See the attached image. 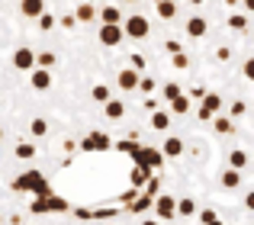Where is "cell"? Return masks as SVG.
I'll return each instance as SVG.
<instances>
[{"label":"cell","mask_w":254,"mask_h":225,"mask_svg":"<svg viewBox=\"0 0 254 225\" xmlns=\"http://www.w3.org/2000/svg\"><path fill=\"white\" fill-rule=\"evenodd\" d=\"M13 190H16V193H32V196L52 193V187H49V180H45L42 170H23V174L13 180Z\"/></svg>","instance_id":"obj_1"},{"label":"cell","mask_w":254,"mask_h":225,"mask_svg":"<svg viewBox=\"0 0 254 225\" xmlns=\"http://www.w3.org/2000/svg\"><path fill=\"white\" fill-rule=\"evenodd\" d=\"M123 32H126V39H135V42L148 39V32H151L148 16H142V13H132V16H126V19H123Z\"/></svg>","instance_id":"obj_2"},{"label":"cell","mask_w":254,"mask_h":225,"mask_svg":"<svg viewBox=\"0 0 254 225\" xmlns=\"http://www.w3.org/2000/svg\"><path fill=\"white\" fill-rule=\"evenodd\" d=\"M32 213L36 216H42V213H68V200H62V196H55V193H45V196H32Z\"/></svg>","instance_id":"obj_3"},{"label":"cell","mask_w":254,"mask_h":225,"mask_svg":"<svg viewBox=\"0 0 254 225\" xmlns=\"http://www.w3.org/2000/svg\"><path fill=\"white\" fill-rule=\"evenodd\" d=\"M132 158H135V164H138V168L151 170V174H158V170H161V164H164L161 148H151V145H142V148H138Z\"/></svg>","instance_id":"obj_4"},{"label":"cell","mask_w":254,"mask_h":225,"mask_svg":"<svg viewBox=\"0 0 254 225\" xmlns=\"http://www.w3.org/2000/svg\"><path fill=\"white\" fill-rule=\"evenodd\" d=\"M110 148H113L110 135L100 132V129H90L84 135V142H81V151H87V155H93V151H110Z\"/></svg>","instance_id":"obj_5"},{"label":"cell","mask_w":254,"mask_h":225,"mask_svg":"<svg viewBox=\"0 0 254 225\" xmlns=\"http://www.w3.org/2000/svg\"><path fill=\"white\" fill-rule=\"evenodd\" d=\"M123 39H126L123 26H106V23H100V29H97V42L103 45V49H116V45H123Z\"/></svg>","instance_id":"obj_6"},{"label":"cell","mask_w":254,"mask_h":225,"mask_svg":"<svg viewBox=\"0 0 254 225\" xmlns=\"http://www.w3.org/2000/svg\"><path fill=\"white\" fill-rule=\"evenodd\" d=\"M222 112V97L219 94H206L199 100V122H212V116Z\"/></svg>","instance_id":"obj_7"},{"label":"cell","mask_w":254,"mask_h":225,"mask_svg":"<svg viewBox=\"0 0 254 225\" xmlns=\"http://www.w3.org/2000/svg\"><path fill=\"white\" fill-rule=\"evenodd\" d=\"M155 216H158L161 222L174 219V216H177V200H174V196H168V193H158V196H155Z\"/></svg>","instance_id":"obj_8"},{"label":"cell","mask_w":254,"mask_h":225,"mask_svg":"<svg viewBox=\"0 0 254 225\" xmlns=\"http://www.w3.org/2000/svg\"><path fill=\"white\" fill-rule=\"evenodd\" d=\"M13 68L16 71H32L36 68V52L26 49V45H19V49L13 52Z\"/></svg>","instance_id":"obj_9"},{"label":"cell","mask_w":254,"mask_h":225,"mask_svg":"<svg viewBox=\"0 0 254 225\" xmlns=\"http://www.w3.org/2000/svg\"><path fill=\"white\" fill-rule=\"evenodd\" d=\"M184 29H187L190 39H206V36H209V19H206V16H190L184 23Z\"/></svg>","instance_id":"obj_10"},{"label":"cell","mask_w":254,"mask_h":225,"mask_svg":"<svg viewBox=\"0 0 254 225\" xmlns=\"http://www.w3.org/2000/svg\"><path fill=\"white\" fill-rule=\"evenodd\" d=\"M138 81H142V71H135V68H123L116 74V84H119V90H138Z\"/></svg>","instance_id":"obj_11"},{"label":"cell","mask_w":254,"mask_h":225,"mask_svg":"<svg viewBox=\"0 0 254 225\" xmlns=\"http://www.w3.org/2000/svg\"><path fill=\"white\" fill-rule=\"evenodd\" d=\"M97 16H100V23H106V26H123V10H119V6L116 3H106L103 6V10H100L97 13Z\"/></svg>","instance_id":"obj_12"},{"label":"cell","mask_w":254,"mask_h":225,"mask_svg":"<svg viewBox=\"0 0 254 225\" xmlns=\"http://www.w3.org/2000/svg\"><path fill=\"white\" fill-rule=\"evenodd\" d=\"M126 209H129V213H135V216H142V213H148V209H155V196L142 190V193H138V196H135V200H132Z\"/></svg>","instance_id":"obj_13"},{"label":"cell","mask_w":254,"mask_h":225,"mask_svg":"<svg viewBox=\"0 0 254 225\" xmlns=\"http://www.w3.org/2000/svg\"><path fill=\"white\" fill-rule=\"evenodd\" d=\"M155 13L164 19V23H171V19H177L180 6H177V0H155Z\"/></svg>","instance_id":"obj_14"},{"label":"cell","mask_w":254,"mask_h":225,"mask_svg":"<svg viewBox=\"0 0 254 225\" xmlns=\"http://www.w3.org/2000/svg\"><path fill=\"white\" fill-rule=\"evenodd\" d=\"M29 84H32V90H49L52 87V71L49 68H32L29 71Z\"/></svg>","instance_id":"obj_15"},{"label":"cell","mask_w":254,"mask_h":225,"mask_svg":"<svg viewBox=\"0 0 254 225\" xmlns=\"http://www.w3.org/2000/svg\"><path fill=\"white\" fill-rule=\"evenodd\" d=\"M19 13L26 19H39L45 13V0H19Z\"/></svg>","instance_id":"obj_16"},{"label":"cell","mask_w":254,"mask_h":225,"mask_svg":"<svg viewBox=\"0 0 254 225\" xmlns=\"http://www.w3.org/2000/svg\"><path fill=\"white\" fill-rule=\"evenodd\" d=\"M184 148H187L184 138L168 135V138H164V145H161V155H164V158H180V155H184Z\"/></svg>","instance_id":"obj_17"},{"label":"cell","mask_w":254,"mask_h":225,"mask_svg":"<svg viewBox=\"0 0 254 225\" xmlns=\"http://www.w3.org/2000/svg\"><path fill=\"white\" fill-rule=\"evenodd\" d=\"M212 129H216L219 135H235V119H232V116H222V112H216V116H212Z\"/></svg>","instance_id":"obj_18"},{"label":"cell","mask_w":254,"mask_h":225,"mask_svg":"<svg viewBox=\"0 0 254 225\" xmlns=\"http://www.w3.org/2000/svg\"><path fill=\"white\" fill-rule=\"evenodd\" d=\"M103 116L110 119V122H119V119L126 116V103H123V100H110V103H103Z\"/></svg>","instance_id":"obj_19"},{"label":"cell","mask_w":254,"mask_h":225,"mask_svg":"<svg viewBox=\"0 0 254 225\" xmlns=\"http://www.w3.org/2000/svg\"><path fill=\"white\" fill-rule=\"evenodd\" d=\"M248 161H251V158H248V151H245V148H232L229 151V168L245 170V168H248Z\"/></svg>","instance_id":"obj_20"},{"label":"cell","mask_w":254,"mask_h":225,"mask_svg":"<svg viewBox=\"0 0 254 225\" xmlns=\"http://www.w3.org/2000/svg\"><path fill=\"white\" fill-rule=\"evenodd\" d=\"M190 110H193V100H190V94H180L177 100H171V112H174V116H187Z\"/></svg>","instance_id":"obj_21"},{"label":"cell","mask_w":254,"mask_h":225,"mask_svg":"<svg viewBox=\"0 0 254 225\" xmlns=\"http://www.w3.org/2000/svg\"><path fill=\"white\" fill-rule=\"evenodd\" d=\"M151 129H155V132H168L171 129V112L155 110V112H151Z\"/></svg>","instance_id":"obj_22"},{"label":"cell","mask_w":254,"mask_h":225,"mask_svg":"<svg viewBox=\"0 0 254 225\" xmlns=\"http://www.w3.org/2000/svg\"><path fill=\"white\" fill-rule=\"evenodd\" d=\"M74 16H77V23H93V19H97V6L93 3H77V10H74Z\"/></svg>","instance_id":"obj_23"},{"label":"cell","mask_w":254,"mask_h":225,"mask_svg":"<svg viewBox=\"0 0 254 225\" xmlns=\"http://www.w3.org/2000/svg\"><path fill=\"white\" fill-rule=\"evenodd\" d=\"M36 155H39V151H36V145H32V142H19L16 148H13V158H19V161H32Z\"/></svg>","instance_id":"obj_24"},{"label":"cell","mask_w":254,"mask_h":225,"mask_svg":"<svg viewBox=\"0 0 254 225\" xmlns=\"http://www.w3.org/2000/svg\"><path fill=\"white\" fill-rule=\"evenodd\" d=\"M225 26H229L232 32H245L248 29V13H232V16L225 19Z\"/></svg>","instance_id":"obj_25"},{"label":"cell","mask_w":254,"mask_h":225,"mask_svg":"<svg viewBox=\"0 0 254 225\" xmlns=\"http://www.w3.org/2000/svg\"><path fill=\"white\" fill-rule=\"evenodd\" d=\"M238 183H242V170L225 168V170H222V187H225V190H235Z\"/></svg>","instance_id":"obj_26"},{"label":"cell","mask_w":254,"mask_h":225,"mask_svg":"<svg viewBox=\"0 0 254 225\" xmlns=\"http://www.w3.org/2000/svg\"><path fill=\"white\" fill-rule=\"evenodd\" d=\"M55 64H58V55H55V52H36V68H55Z\"/></svg>","instance_id":"obj_27"},{"label":"cell","mask_w":254,"mask_h":225,"mask_svg":"<svg viewBox=\"0 0 254 225\" xmlns=\"http://www.w3.org/2000/svg\"><path fill=\"white\" fill-rule=\"evenodd\" d=\"M177 216H184V219L196 216V203H193L190 196H180V200H177Z\"/></svg>","instance_id":"obj_28"},{"label":"cell","mask_w":254,"mask_h":225,"mask_svg":"<svg viewBox=\"0 0 254 225\" xmlns=\"http://www.w3.org/2000/svg\"><path fill=\"white\" fill-rule=\"evenodd\" d=\"M90 97H93L97 103H110V100H113V94H110V87H106V84H93Z\"/></svg>","instance_id":"obj_29"},{"label":"cell","mask_w":254,"mask_h":225,"mask_svg":"<svg viewBox=\"0 0 254 225\" xmlns=\"http://www.w3.org/2000/svg\"><path fill=\"white\" fill-rule=\"evenodd\" d=\"M29 132H32V138H42V135H49V122H45L42 116H36L29 122Z\"/></svg>","instance_id":"obj_30"},{"label":"cell","mask_w":254,"mask_h":225,"mask_svg":"<svg viewBox=\"0 0 254 225\" xmlns=\"http://www.w3.org/2000/svg\"><path fill=\"white\" fill-rule=\"evenodd\" d=\"M180 94H184V90H180V84H177V81H168V84L161 87V97H164L168 103H171V100H177Z\"/></svg>","instance_id":"obj_31"},{"label":"cell","mask_w":254,"mask_h":225,"mask_svg":"<svg viewBox=\"0 0 254 225\" xmlns=\"http://www.w3.org/2000/svg\"><path fill=\"white\" fill-rule=\"evenodd\" d=\"M171 61H174V68H177V71H187V68H190V55H187V52H174Z\"/></svg>","instance_id":"obj_32"},{"label":"cell","mask_w":254,"mask_h":225,"mask_svg":"<svg viewBox=\"0 0 254 225\" xmlns=\"http://www.w3.org/2000/svg\"><path fill=\"white\" fill-rule=\"evenodd\" d=\"M116 148L123 151V155H135L142 145H138V138H126V142H116Z\"/></svg>","instance_id":"obj_33"},{"label":"cell","mask_w":254,"mask_h":225,"mask_svg":"<svg viewBox=\"0 0 254 225\" xmlns=\"http://www.w3.org/2000/svg\"><path fill=\"white\" fill-rule=\"evenodd\" d=\"M155 87H158V81H155V77L142 74V81H138V90H142L145 97H151V94H155Z\"/></svg>","instance_id":"obj_34"},{"label":"cell","mask_w":254,"mask_h":225,"mask_svg":"<svg viewBox=\"0 0 254 225\" xmlns=\"http://www.w3.org/2000/svg\"><path fill=\"white\" fill-rule=\"evenodd\" d=\"M36 23H39V29H42V32H49V29H55V23H58V19H55V16H52V13H49V10H45V13H42V16H39V19H36Z\"/></svg>","instance_id":"obj_35"},{"label":"cell","mask_w":254,"mask_h":225,"mask_svg":"<svg viewBox=\"0 0 254 225\" xmlns=\"http://www.w3.org/2000/svg\"><path fill=\"white\" fill-rule=\"evenodd\" d=\"M145 193H151V196L161 193V177H158V174H151V177H148V183H145Z\"/></svg>","instance_id":"obj_36"},{"label":"cell","mask_w":254,"mask_h":225,"mask_svg":"<svg viewBox=\"0 0 254 225\" xmlns=\"http://www.w3.org/2000/svg\"><path fill=\"white\" fill-rule=\"evenodd\" d=\"M245 112H248V107H245V100H232V107H229V116H232V119H242Z\"/></svg>","instance_id":"obj_37"},{"label":"cell","mask_w":254,"mask_h":225,"mask_svg":"<svg viewBox=\"0 0 254 225\" xmlns=\"http://www.w3.org/2000/svg\"><path fill=\"white\" fill-rule=\"evenodd\" d=\"M129 68H135V71H142V74H145V68H148V61H145V55H138V52H132V58H129Z\"/></svg>","instance_id":"obj_38"},{"label":"cell","mask_w":254,"mask_h":225,"mask_svg":"<svg viewBox=\"0 0 254 225\" xmlns=\"http://www.w3.org/2000/svg\"><path fill=\"white\" fill-rule=\"evenodd\" d=\"M219 216H216V209L212 206H206V209H199V225H209V222H216Z\"/></svg>","instance_id":"obj_39"},{"label":"cell","mask_w":254,"mask_h":225,"mask_svg":"<svg viewBox=\"0 0 254 225\" xmlns=\"http://www.w3.org/2000/svg\"><path fill=\"white\" fill-rule=\"evenodd\" d=\"M242 77H248V81H254V55L245 58V64H242Z\"/></svg>","instance_id":"obj_40"},{"label":"cell","mask_w":254,"mask_h":225,"mask_svg":"<svg viewBox=\"0 0 254 225\" xmlns=\"http://www.w3.org/2000/svg\"><path fill=\"white\" fill-rule=\"evenodd\" d=\"M58 26H62V29H74V26H77V16H74V13H64V16L58 19Z\"/></svg>","instance_id":"obj_41"},{"label":"cell","mask_w":254,"mask_h":225,"mask_svg":"<svg viewBox=\"0 0 254 225\" xmlns=\"http://www.w3.org/2000/svg\"><path fill=\"white\" fill-rule=\"evenodd\" d=\"M216 61H232V49L229 45H219L216 49Z\"/></svg>","instance_id":"obj_42"},{"label":"cell","mask_w":254,"mask_h":225,"mask_svg":"<svg viewBox=\"0 0 254 225\" xmlns=\"http://www.w3.org/2000/svg\"><path fill=\"white\" fill-rule=\"evenodd\" d=\"M206 94H209V90H206V87H199V84H196V87L190 90V100H203Z\"/></svg>","instance_id":"obj_43"},{"label":"cell","mask_w":254,"mask_h":225,"mask_svg":"<svg viewBox=\"0 0 254 225\" xmlns=\"http://www.w3.org/2000/svg\"><path fill=\"white\" fill-rule=\"evenodd\" d=\"M142 107H145V112H155L158 107H161V103H158L155 97H145V103H142Z\"/></svg>","instance_id":"obj_44"},{"label":"cell","mask_w":254,"mask_h":225,"mask_svg":"<svg viewBox=\"0 0 254 225\" xmlns=\"http://www.w3.org/2000/svg\"><path fill=\"white\" fill-rule=\"evenodd\" d=\"M164 52H171V55H174V52H184V45L174 42V39H168V42H164Z\"/></svg>","instance_id":"obj_45"},{"label":"cell","mask_w":254,"mask_h":225,"mask_svg":"<svg viewBox=\"0 0 254 225\" xmlns=\"http://www.w3.org/2000/svg\"><path fill=\"white\" fill-rule=\"evenodd\" d=\"M245 209H248V213H254V190H248V193H245Z\"/></svg>","instance_id":"obj_46"},{"label":"cell","mask_w":254,"mask_h":225,"mask_svg":"<svg viewBox=\"0 0 254 225\" xmlns=\"http://www.w3.org/2000/svg\"><path fill=\"white\" fill-rule=\"evenodd\" d=\"M242 6H245V13H248V16L254 13V0H242Z\"/></svg>","instance_id":"obj_47"},{"label":"cell","mask_w":254,"mask_h":225,"mask_svg":"<svg viewBox=\"0 0 254 225\" xmlns=\"http://www.w3.org/2000/svg\"><path fill=\"white\" fill-rule=\"evenodd\" d=\"M142 225H161V219H145Z\"/></svg>","instance_id":"obj_48"},{"label":"cell","mask_w":254,"mask_h":225,"mask_svg":"<svg viewBox=\"0 0 254 225\" xmlns=\"http://www.w3.org/2000/svg\"><path fill=\"white\" fill-rule=\"evenodd\" d=\"M187 3H190V6H203L206 0H187Z\"/></svg>","instance_id":"obj_49"},{"label":"cell","mask_w":254,"mask_h":225,"mask_svg":"<svg viewBox=\"0 0 254 225\" xmlns=\"http://www.w3.org/2000/svg\"><path fill=\"white\" fill-rule=\"evenodd\" d=\"M225 3H229V6H235V3H242V0H225Z\"/></svg>","instance_id":"obj_50"},{"label":"cell","mask_w":254,"mask_h":225,"mask_svg":"<svg viewBox=\"0 0 254 225\" xmlns=\"http://www.w3.org/2000/svg\"><path fill=\"white\" fill-rule=\"evenodd\" d=\"M209 225H225V222H222V219H216V222H209Z\"/></svg>","instance_id":"obj_51"},{"label":"cell","mask_w":254,"mask_h":225,"mask_svg":"<svg viewBox=\"0 0 254 225\" xmlns=\"http://www.w3.org/2000/svg\"><path fill=\"white\" fill-rule=\"evenodd\" d=\"M123 3H138V0H123Z\"/></svg>","instance_id":"obj_52"},{"label":"cell","mask_w":254,"mask_h":225,"mask_svg":"<svg viewBox=\"0 0 254 225\" xmlns=\"http://www.w3.org/2000/svg\"><path fill=\"white\" fill-rule=\"evenodd\" d=\"M0 142H3V129H0Z\"/></svg>","instance_id":"obj_53"}]
</instances>
